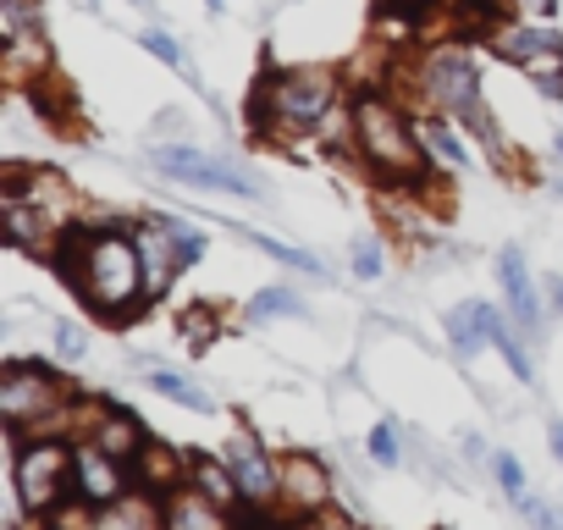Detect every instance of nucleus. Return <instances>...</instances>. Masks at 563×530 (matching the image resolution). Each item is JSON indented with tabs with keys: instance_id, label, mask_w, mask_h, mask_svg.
<instances>
[{
	"instance_id": "0eeeda50",
	"label": "nucleus",
	"mask_w": 563,
	"mask_h": 530,
	"mask_svg": "<svg viewBox=\"0 0 563 530\" xmlns=\"http://www.w3.org/2000/svg\"><path fill=\"white\" fill-rule=\"evenodd\" d=\"M45 404H51V382H45V371H34V365H12L7 382H0V409H7V420L18 426V420H29V415L45 409Z\"/></svg>"
},
{
	"instance_id": "4be33fe9",
	"label": "nucleus",
	"mask_w": 563,
	"mask_h": 530,
	"mask_svg": "<svg viewBox=\"0 0 563 530\" xmlns=\"http://www.w3.org/2000/svg\"><path fill=\"white\" fill-rule=\"evenodd\" d=\"M194 470H199V492L210 503H232V492H238V475L232 470H216V464H194Z\"/></svg>"
},
{
	"instance_id": "aec40b11",
	"label": "nucleus",
	"mask_w": 563,
	"mask_h": 530,
	"mask_svg": "<svg viewBox=\"0 0 563 530\" xmlns=\"http://www.w3.org/2000/svg\"><path fill=\"white\" fill-rule=\"evenodd\" d=\"M420 139H426V150H431V155H442L448 166H470V150H464L448 128H420Z\"/></svg>"
},
{
	"instance_id": "c85d7f7f",
	"label": "nucleus",
	"mask_w": 563,
	"mask_h": 530,
	"mask_svg": "<svg viewBox=\"0 0 563 530\" xmlns=\"http://www.w3.org/2000/svg\"><path fill=\"white\" fill-rule=\"evenodd\" d=\"M530 78H541V95H552V100H563V67H530Z\"/></svg>"
},
{
	"instance_id": "a211bd4d",
	"label": "nucleus",
	"mask_w": 563,
	"mask_h": 530,
	"mask_svg": "<svg viewBox=\"0 0 563 530\" xmlns=\"http://www.w3.org/2000/svg\"><path fill=\"white\" fill-rule=\"evenodd\" d=\"M249 243H260L271 260H282V265H299V272H316L321 277V260L316 254H305V249H288V243H276V238H265V232H249Z\"/></svg>"
},
{
	"instance_id": "dca6fc26",
	"label": "nucleus",
	"mask_w": 563,
	"mask_h": 530,
	"mask_svg": "<svg viewBox=\"0 0 563 530\" xmlns=\"http://www.w3.org/2000/svg\"><path fill=\"white\" fill-rule=\"evenodd\" d=\"M172 530H221V514L210 508V497H205V503H199V497H177Z\"/></svg>"
},
{
	"instance_id": "c756f323",
	"label": "nucleus",
	"mask_w": 563,
	"mask_h": 530,
	"mask_svg": "<svg viewBox=\"0 0 563 530\" xmlns=\"http://www.w3.org/2000/svg\"><path fill=\"white\" fill-rule=\"evenodd\" d=\"M56 349H62V354H67V360H78V354H84V332H78V327H67V321H62V327H56Z\"/></svg>"
},
{
	"instance_id": "412c9836",
	"label": "nucleus",
	"mask_w": 563,
	"mask_h": 530,
	"mask_svg": "<svg viewBox=\"0 0 563 530\" xmlns=\"http://www.w3.org/2000/svg\"><path fill=\"white\" fill-rule=\"evenodd\" d=\"M100 448H106L111 459H117V453H139V426H133L128 415H117V420L100 431Z\"/></svg>"
},
{
	"instance_id": "cd10ccee",
	"label": "nucleus",
	"mask_w": 563,
	"mask_h": 530,
	"mask_svg": "<svg viewBox=\"0 0 563 530\" xmlns=\"http://www.w3.org/2000/svg\"><path fill=\"white\" fill-rule=\"evenodd\" d=\"M497 481H503V492H508L514 503L525 497V470H519V464H514L508 453H497Z\"/></svg>"
},
{
	"instance_id": "7c9ffc66",
	"label": "nucleus",
	"mask_w": 563,
	"mask_h": 530,
	"mask_svg": "<svg viewBox=\"0 0 563 530\" xmlns=\"http://www.w3.org/2000/svg\"><path fill=\"white\" fill-rule=\"evenodd\" d=\"M519 7H530V12H541V18H552V12H558V0H519Z\"/></svg>"
},
{
	"instance_id": "6ab92c4d",
	"label": "nucleus",
	"mask_w": 563,
	"mask_h": 530,
	"mask_svg": "<svg viewBox=\"0 0 563 530\" xmlns=\"http://www.w3.org/2000/svg\"><path fill=\"white\" fill-rule=\"evenodd\" d=\"M249 316H254V321H265V316H299V299H294L288 288H265V294H254Z\"/></svg>"
},
{
	"instance_id": "2f4dec72",
	"label": "nucleus",
	"mask_w": 563,
	"mask_h": 530,
	"mask_svg": "<svg viewBox=\"0 0 563 530\" xmlns=\"http://www.w3.org/2000/svg\"><path fill=\"white\" fill-rule=\"evenodd\" d=\"M552 453H558V464H563V420H552Z\"/></svg>"
},
{
	"instance_id": "f257e3e1",
	"label": "nucleus",
	"mask_w": 563,
	"mask_h": 530,
	"mask_svg": "<svg viewBox=\"0 0 563 530\" xmlns=\"http://www.w3.org/2000/svg\"><path fill=\"white\" fill-rule=\"evenodd\" d=\"M354 128H360V150H365L376 166L404 172V177H420V139H415V128H409L387 100L365 95V100L354 106Z\"/></svg>"
},
{
	"instance_id": "a878e982",
	"label": "nucleus",
	"mask_w": 563,
	"mask_h": 530,
	"mask_svg": "<svg viewBox=\"0 0 563 530\" xmlns=\"http://www.w3.org/2000/svg\"><path fill=\"white\" fill-rule=\"evenodd\" d=\"M95 530H150V508H111Z\"/></svg>"
},
{
	"instance_id": "9b49d317",
	"label": "nucleus",
	"mask_w": 563,
	"mask_h": 530,
	"mask_svg": "<svg viewBox=\"0 0 563 530\" xmlns=\"http://www.w3.org/2000/svg\"><path fill=\"white\" fill-rule=\"evenodd\" d=\"M78 492H84V503H117V492H122V475L111 470V453L100 448V453H78Z\"/></svg>"
},
{
	"instance_id": "72a5a7b5",
	"label": "nucleus",
	"mask_w": 563,
	"mask_h": 530,
	"mask_svg": "<svg viewBox=\"0 0 563 530\" xmlns=\"http://www.w3.org/2000/svg\"><path fill=\"white\" fill-rule=\"evenodd\" d=\"M205 7H210V12H221V0H205Z\"/></svg>"
},
{
	"instance_id": "1a4fd4ad",
	"label": "nucleus",
	"mask_w": 563,
	"mask_h": 530,
	"mask_svg": "<svg viewBox=\"0 0 563 530\" xmlns=\"http://www.w3.org/2000/svg\"><path fill=\"white\" fill-rule=\"evenodd\" d=\"M497 51L519 67H541V62H563V40L552 29H508L497 40Z\"/></svg>"
},
{
	"instance_id": "39448f33",
	"label": "nucleus",
	"mask_w": 563,
	"mask_h": 530,
	"mask_svg": "<svg viewBox=\"0 0 563 530\" xmlns=\"http://www.w3.org/2000/svg\"><path fill=\"white\" fill-rule=\"evenodd\" d=\"M426 89H431V100H437L442 111H459V117L481 122V106H475L481 78H475V62H470V56H459V51L431 56V67H426Z\"/></svg>"
},
{
	"instance_id": "f3484780",
	"label": "nucleus",
	"mask_w": 563,
	"mask_h": 530,
	"mask_svg": "<svg viewBox=\"0 0 563 530\" xmlns=\"http://www.w3.org/2000/svg\"><path fill=\"white\" fill-rule=\"evenodd\" d=\"M448 338L459 343V349H475L481 338H486V327H481V305L470 299V305H459L453 316H448Z\"/></svg>"
},
{
	"instance_id": "423d86ee",
	"label": "nucleus",
	"mask_w": 563,
	"mask_h": 530,
	"mask_svg": "<svg viewBox=\"0 0 563 530\" xmlns=\"http://www.w3.org/2000/svg\"><path fill=\"white\" fill-rule=\"evenodd\" d=\"M271 106L288 122H316L332 106V78L327 73H276L271 78Z\"/></svg>"
},
{
	"instance_id": "bb28decb",
	"label": "nucleus",
	"mask_w": 563,
	"mask_h": 530,
	"mask_svg": "<svg viewBox=\"0 0 563 530\" xmlns=\"http://www.w3.org/2000/svg\"><path fill=\"white\" fill-rule=\"evenodd\" d=\"M354 272H360L365 283H376V277H382V249H376L371 238H360V243H354Z\"/></svg>"
},
{
	"instance_id": "6e6552de",
	"label": "nucleus",
	"mask_w": 563,
	"mask_h": 530,
	"mask_svg": "<svg viewBox=\"0 0 563 530\" xmlns=\"http://www.w3.org/2000/svg\"><path fill=\"white\" fill-rule=\"evenodd\" d=\"M232 475H238V492L249 497V503H265L282 481H276V470H271V459L249 442V437H232Z\"/></svg>"
},
{
	"instance_id": "20e7f679",
	"label": "nucleus",
	"mask_w": 563,
	"mask_h": 530,
	"mask_svg": "<svg viewBox=\"0 0 563 530\" xmlns=\"http://www.w3.org/2000/svg\"><path fill=\"white\" fill-rule=\"evenodd\" d=\"M62 475H67V448L45 442V448H23L18 453V492L29 514H51L62 497Z\"/></svg>"
},
{
	"instance_id": "f8f14e48",
	"label": "nucleus",
	"mask_w": 563,
	"mask_h": 530,
	"mask_svg": "<svg viewBox=\"0 0 563 530\" xmlns=\"http://www.w3.org/2000/svg\"><path fill=\"white\" fill-rule=\"evenodd\" d=\"M481 327H486V338L497 343V354L508 360V371H514L519 382H536V371H530V360L519 354V343H514V332H508V327H503V321H497V316H492L486 305H481Z\"/></svg>"
},
{
	"instance_id": "4468645a",
	"label": "nucleus",
	"mask_w": 563,
	"mask_h": 530,
	"mask_svg": "<svg viewBox=\"0 0 563 530\" xmlns=\"http://www.w3.org/2000/svg\"><path fill=\"white\" fill-rule=\"evenodd\" d=\"M139 45H144V51H150L155 62H166V67H177V73H183L188 84H199V73H194V56H188V51H183V45H177L172 34H161V29H150V34H139Z\"/></svg>"
},
{
	"instance_id": "9d476101",
	"label": "nucleus",
	"mask_w": 563,
	"mask_h": 530,
	"mask_svg": "<svg viewBox=\"0 0 563 530\" xmlns=\"http://www.w3.org/2000/svg\"><path fill=\"white\" fill-rule=\"evenodd\" d=\"M497 277H503V294H508L514 316H519L525 327H536V321H541V310H536V288H530V277H525V260H519V249H503V260H497Z\"/></svg>"
},
{
	"instance_id": "393cba45",
	"label": "nucleus",
	"mask_w": 563,
	"mask_h": 530,
	"mask_svg": "<svg viewBox=\"0 0 563 530\" xmlns=\"http://www.w3.org/2000/svg\"><path fill=\"white\" fill-rule=\"evenodd\" d=\"M371 459H376V464H398V426H393V420H382V426L371 431Z\"/></svg>"
},
{
	"instance_id": "f03ea898",
	"label": "nucleus",
	"mask_w": 563,
	"mask_h": 530,
	"mask_svg": "<svg viewBox=\"0 0 563 530\" xmlns=\"http://www.w3.org/2000/svg\"><path fill=\"white\" fill-rule=\"evenodd\" d=\"M139 243L133 238H122V232H100L95 243H89V283H84V294L95 299V305H106V310H122L128 299H139V288H144V277H139Z\"/></svg>"
},
{
	"instance_id": "5701e85b",
	"label": "nucleus",
	"mask_w": 563,
	"mask_h": 530,
	"mask_svg": "<svg viewBox=\"0 0 563 530\" xmlns=\"http://www.w3.org/2000/svg\"><path fill=\"white\" fill-rule=\"evenodd\" d=\"M199 254H205V238L188 232V227L177 221V227H172V260H177V272H183V265H194Z\"/></svg>"
},
{
	"instance_id": "473e14b6",
	"label": "nucleus",
	"mask_w": 563,
	"mask_h": 530,
	"mask_svg": "<svg viewBox=\"0 0 563 530\" xmlns=\"http://www.w3.org/2000/svg\"><path fill=\"white\" fill-rule=\"evenodd\" d=\"M552 299H558V310H563V277H552Z\"/></svg>"
},
{
	"instance_id": "2eb2a0df",
	"label": "nucleus",
	"mask_w": 563,
	"mask_h": 530,
	"mask_svg": "<svg viewBox=\"0 0 563 530\" xmlns=\"http://www.w3.org/2000/svg\"><path fill=\"white\" fill-rule=\"evenodd\" d=\"M288 492L305 497V503H321V497H327V470L310 464L305 453H294V459H288Z\"/></svg>"
},
{
	"instance_id": "b1692460",
	"label": "nucleus",
	"mask_w": 563,
	"mask_h": 530,
	"mask_svg": "<svg viewBox=\"0 0 563 530\" xmlns=\"http://www.w3.org/2000/svg\"><path fill=\"white\" fill-rule=\"evenodd\" d=\"M519 514L536 525V530H563V508L541 503V497H519Z\"/></svg>"
},
{
	"instance_id": "7ed1b4c3",
	"label": "nucleus",
	"mask_w": 563,
	"mask_h": 530,
	"mask_svg": "<svg viewBox=\"0 0 563 530\" xmlns=\"http://www.w3.org/2000/svg\"><path fill=\"white\" fill-rule=\"evenodd\" d=\"M150 161H155L166 177H177V183H194V188H227V194H238V199H260V183L238 177L232 166H221V161L205 155V150H188V144H155Z\"/></svg>"
},
{
	"instance_id": "ddd939ff",
	"label": "nucleus",
	"mask_w": 563,
	"mask_h": 530,
	"mask_svg": "<svg viewBox=\"0 0 563 530\" xmlns=\"http://www.w3.org/2000/svg\"><path fill=\"white\" fill-rule=\"evenodd\" d=\"M150 387H155V393H166L172 404L194 409V415H216V404H210L194 382H183V376H172V371H150Z\"/></svg>"
},
{
	"instance_id": "f704fd0d",
	"label": "nucleus",
	"mask_w": 563,
	"mask_h": 530,
	"mask_svg": "<svg viewBox=\"0 0 563 530\" xmlns=\"http://www.w3.org/2000/svg\"><path fill=\"white\" fill-rule=\"evenodd\" d=\"M133 7H155V0H133Z\"/></svg>"
}]
</instances>
